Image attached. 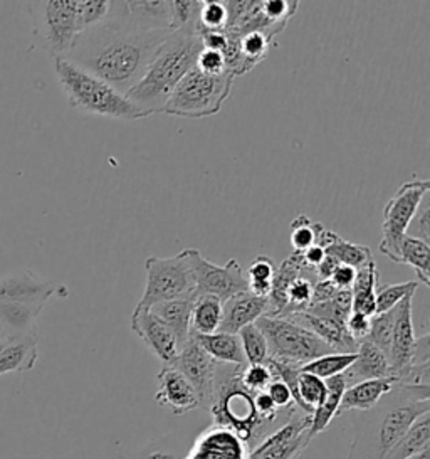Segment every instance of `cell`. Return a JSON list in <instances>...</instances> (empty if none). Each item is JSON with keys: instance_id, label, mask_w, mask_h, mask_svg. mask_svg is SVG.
<instances>
[{"instance_id": "1", "label": "cell", "mask_w": 430, "mask_h": 459, "mask_svg": "<svg viewBox=\"0 0 430 459\" xmlns=\"http://www.w3.org/2000/svg\"><path fill=\"white\" fill-rule=\"evenodd\" d=\"M170 32L136 22L126 2H111L107 19L81 32L66 59L126 96Z\"/></svg>"}, {"instance_id": "2", "label": "cell", "mask_w": 430, "mask_h": 459, "mask_svg": "<svg viewBox=\"0 0 430 459\" xmlns=\"http://www.w3.org/2000/svg\"><path fill=\"white\" fill-rule=\"evenodd\" d=\"M430 412V385L395 384L372 409L355 411L348 459H385L417 419Z\"/></svg>"}, {"instance_id": "3", "label": "cell", "mask_w": 430, "mask_h": 459, "mask_svg": "<svg viewBox=\"0 0 430 459\" xmlns=\"http://www.w3.org/2000/svg\"><path fill=\"white\" fill-rule=\"evenodd\" d=\"M202 49L199 34L190 30L170 32L151 59L143 78L126 93V98L148 117L161 113L178 82L195 68Z\"/></svg>"}, {"instance_id": "4", "label": "cell", "mask_w": 430, "mask_h": 459, "mask_svg": "<svg viewBox=\"0 0 430 459\" xmlns=\"http://www.w3.org/2000/svg\"><path fill=\"white\" fill-rule=\"evenodd\" d=\"M54 71L73 108L125 122L148 118L145 111L138 108L118 90L76 66L66 57H54Z\"/></svg>"}, {"instance_id": "5", "label": "cell", "mask_w": 430, "mask_h": 459, "mask_svg": "<svg viewBox=\"0 0 430 459\" xmlns=\"http://www.w3.org/2000/svg\"><path fill=\"white\" fill-rule=\"evenodd\" d=\"M242 368L237 365L217 364L214 403L211 412L215 426L228 428L245 445L264 428L254 407V394L247 391L241 382Z\"/></svg>"}, {"instance_id": "6", "label": "cell", "mask_w": 430, "mask_h": 459, "mask_svg": "<svg viewBox=\"0 0 430 459\" xmlns=\"http://www.w3.org/2000/svg\"><path fill=\"white\" fill-rule=\"evenodd\" d=\"M234 80L228 73L212 76L194 68L178 82L161 113L180 118H207L217 115L230 96Z\"/></svg>"}, {"instance_id": "7", "label": "cell", "mask_w": 430, "mask_h": 459, "mask_svg": "<svg viewBox=\"0 0 430 459\" xmlns=\"http://www.w3.org/2000/svg\"><path fill=\"white\" fill-rule=\"evenodd\" d=\"M34 36L54 57H66L81 34L78 0L29 2Z\"/></svg>"}, {"instance_id": "8", "label": "cell", "mask_w": 430, "mask_h": 459, "mask_svg": "<svg viewBox=\"0 0 430 459\" xmlns=\"http://www.w3.org/2000/svg\"><path fill=\"white\" fill-rule=\"evenodd\" d=\"M255 326L266 337L269 359L303 367L322 355L336 353L314 333L289 320L264 315Z\"/></svg>"}, {"instance_id": "9", "label": "cell", "mask_w": 430, "mask_h": 459, "mask_svg": "<svg viewBox=\"0 0 430 459\" xmlns=\"http://www.w3.org/2000/svg\"><path fill=\"white\" fill-rule=\"evenodd\" d=\"M145 271L147 286L136 307L151 308L163 301L195 298V281L188 249L172 257H147Z\"/></svg>"}, {"instance_id": "10", "label": "cell", "mask_w": 430, "mask_h": 459, "mask_svg": "<svg viewBox=\"0 0 430 459\" xmlns=\"http://www.w3.org/2000/svg\"><path fill=\"white\" fill-rule=\"evenodd\" d=\"M430 182L427 178H412L405 182L383 209L382 222V241L380 253L389 257L391 263L399 264V253L407 230L416 216L422 199L429 194Z\"/></svg>"}, {"instance_id": "11", "label": "cell", "mask_w": 430, "mask_h": 459, "mask_svg": "<svg viewBox=\"0 0 430 459\" xmlns=\"http://www.w3.org/2000/svg\"><path fill=\"white\" fill-rule=\"evenodd\" d=\"M188 259L195 281V297L211 295L224 303L228 298L247 291V278L236 257L228 259L224 266H217L202 256L199 249H188Z\"/></svg>"}, {"instance_id": "12", "label": "cell", "mask_w": 430, "mask_h": 459, "mask_svg": "<svg viewBox=\"0 0 430 459\" xmlns=\"http://www.w3.org/2000/svg\"><path fill=\"white\" fill-rule=\"evenodd\" d=\"M217 364L219 362H215L209 353L202 351L195 338L190 337L170 365L187 378L188 384L197 392L201 407L211 409L214 403Z\"/></svg>"}, {"instance_id": "13", "label": "cell", "mask_w": 430, "mask_h": 459, "mask_svg": "<svg viewBox=\"0 0 430 459\" xmlns=\"http://www.w3.org/2000/svg\"><path fill=\"white\" fill-rule=\"evenodd\" d=\"M412 303L414 295L405 298L393 308V332L389 360L391 377L397 382H402L405 374L408 372L416 347L417 335L412 320Z\"/></svg>"}, {"instance_id": "14", "label": "cell", "mask_w": 430, "mask_h": 459, "mask_svg": "<svg viewBox=\"0 0 430 459\" xmlns=\"http://www.w3.org/2000/svg\"><path fill=\"white\" fill-rule=\"evenodd\" d=\"M54 295L66 297V286L44 280L30 270L15 271L0 278V301H22L46 305Z\"/></svg>"}, {"instance_id": "15", "label": "cell", "mask_w": 430, "mask_h": 459, "mask_svg": "<svg viewBox=\"0 0 430 459\" xmlns=\"http://www.w3.org/2000/svg\"><path fill=\"white\" fill-rule=\"evenodd\" d=\"M132 330L163 365H170L178 355V343L170 328L150 310L134 307L132 315Z\"/></svg>"}, {"instance_id": "16", "label": "cell", "mask_w": 430, "mask_h": 459, "mask_svg": "<svg viewBox=\"0 0 430 459\" xmlns=\"http://www.w3.org/2000/svg\"><path fill=\"white\" fill-rule=\"evenodd\" d=\"M159 391L155 394V401L160 407L168 409L175 416L187 414L190 411L201 407L197 392L188 384L178 370L172 365H163L159 374Z\"/></svg>"}, {"instance_id": "17", "label": "cell", "mask_w": 430, "mask_h": 459, "mask_svg": "<svg viewBox=\"0 0 430 459\" xmlns=\"http://www.w3.org/2000/svg\"><path fill=\"white\" fill-rule=\"evenodd\" d=\"M247 445L228 428L212 426L202 432L185 459H247Z\"/></svg>"}, {"instance_id": "18", "label": "cell", "mask_w": 430, "mask_h": 459, "mask_svg": "<svg viewBox=\"0 0 430 459\" xmlns=\"http://www.w3.org/2000/svg\"><path fill=\"white\" fill-rule=\"evenodd\" d=\"M268 298L255 297L249 291L228 298L222 303V318L219 332L237 335L244 326L253 325L268 315Z\"/></svg>"}, {"instance_id": "19", "label": "cell", "mask_w": 430, "mask_h": 459, "mask_svg": "<svg viewBox=\"0 0 430 459\" xmlns=\"http://www.w3.org/2000/svg\"><path fill=\"white\" fill-rule=\"evenodd\" d=\"M282 318L306 328L336 353H357L358 351V343L349 337L347 325L314 316L308 311H296V313L286 315Z\"/></svg>"}, {"instance_id": "20", "label": "cell", "mask_w": 430, "mask_h": 459, "mask_svg": "<svg viewBox=\"0 0 430 459\" xmlns=\"http://www.w3.org/2000/svg\"><path fill=\"white\" fill-rule=\"evenodd\" d=\"M38 333L30 332L21 337L7 338L4 349L0 351V376L4 374H24L32 370L38 359Z\"/></svg>"}, {"instance_id": "21", "label": "cell", "mask_w": 430, "mask_h": 459, "mask_svg": "<svg viewBox=\"0 0 430 459\" xmlns=\"http://www.w3.org/2000/svg\"><path fill=\"white\" fill-rule=\"evenodd\" d=\"M314 246H320L326 256L333 257L340 264H347L355 270L365 266L372 261V251L368 246L353 244L340 238L333 230H326L322 222H316V241Z\"/></svg>"}, {"instance_id": "22", "label": "cell", "mask_w": 430, "mask_h": 459, "mask_svg": "<svg viewBox=\"0 0 430 459\" xmlns=\"http://www.w3.org/2000/svg\"><path fill=\"white\" fill-rule=\"evenodd\" d=\"M343 377L347 380V387L363 380L391 377L389 357L368 340H363L358 343L357 360L343 374Z\"/></svg>"}, {"instance_id": "23", "label": "cell", "mask_w": 430, "mask_h": 459, "mask_svg": "<svg viewBox=\"0 0 430 459\" xmlns=\"http://www.w3.org/2000/svg\"><path fill=\"white\" fill-rule=\"evenodd\" d=\"M395 384H397L395 378L387 377L363 380V382L349 385L343 394L338 416L343 412H348V411L355 412V411H368V409L375 407L393 389Z\"/></svg>"}, {"instance_id": "24", "label": "cell", "mask_w": 430, "mask_h": 459, "mask_svg": "<svg viewBox=\"0 0 430 459\" xmlns=\"http://www.w3.org/2000/svg\"><path fill=\"white\" fill-rule=\"evenodd\" d=\"M46 305L22 303V301H0V330L7 338L21 337L34 330L36 320Z\"/></svg>"}, {"instance_id": "25", "label": "cell", "mask_w": 430, "mask_h": 459, "mask_svg": "<svg viewBox=\"0 0 430 459\" xmlns=\"http://www.w3.org/2000/svg\"><path fill=\"white\" fill-rule=\"evenodd\" d=\"M309 270L305 264L301 253H293L288 259H284L281 266L274 271L272 281H271V293H269V311L266 316H281L282 311L286 308V291L289 284L295 281L296 278L305 276Z\"/></svg>"}, {"instance_id": "26", "label": "cell", "mask_w": 430, "mask_h": 459, "mask_svg": "<svg viewBox=\"0 0 430 459\" xmlns=\"http://www.w3.org/2000/svg\"><path fill=\"white\" fill-rule=\"evenodd\" d=\"M192 305H194V298H188V299L163 301L150 308L163 324L170 328L178 343V349H182L192 335Z\"/></svg>"}, {"instance_id": "27", "label": "cell", "mask_w": 430, "mask_h": 459, "mask_svg": "<svg viewBox=\"0 0 430 459\" xmlns=\"http://www.w3.org/2000/svg\"><path fill=\"white\" fill-rule=\"evenodd\" d=\"M190 337L195 338V342L201 345L202 351L209 353L219 364L237 365V367L247 365L244 351H242L241 340L237 335L215 332L211 335L192 333Z\"/></svg>"}, {"instance_id": "28", "label": "cell", "mask_w": 430, "mask_h": 459, "mask_svg": "<svg viewBox=\"0 0 430 459\" xmlns=\"http://www.w3.org/2000/svg\"><path fill=\"white\" fill-rule=\"evenodd\" d=\"M378 268L375 261H368L365 266L357 270L355 283L351 286L353 295V313H360L365 316L376 315V288H378Z\"/></svg>"}, {"instance_id": "29", "label": "cell", "mask_w": 430, "mask_h": 459, "mask_svg": "<svg viewBox=\"0 0 430 459\" xmlns=\"http://www.w3.org/2000/svg\"><path fill=\"white\" fill-rule=\"evenodd\" d=\"M326 399L311 416L309 432L311 436H318L320 432L326 431V428L331 424V420L338 416L340 404L343 399V394L347 391V380L341 376L326 378Z\"/></svg>"}, {"instance_id": "30", "label": "cell", "mask_w": 430, "mask_h": 459, "mask_svg": "<svg viewBox=\"0 0 430 459\" xmlns=\"http://www.w3.org/2000/svg\"><path fill=\"white\" fill-rule=\"evenodd\" d=\"M427 449H430V412L417 419L385 459H410Z\"/></svg>"}, {"instance_id": "31", "label": "cell", "mask_w": 430, "mask_h": 459, "mask_svg": "<svg viewBox=\"0 0 430 459\" xmlns=\"http://www.w3.org/2000/svg\"><path fill=\"white\" fill-rule=\"evenodd\" d=\"M128 13L136 22L147 28L174 30L172 26V2L168 0H136L126 2Z\"/></svg>"}, {"instance_id": "32", "label": "cell", "mask_w": 430, "mask_h": 459, "mask_svg": "<svg viewBox=\"0 0 430 459\" xmlns=\"http://www.w3.org/2000/svg\"><path fill=\"white\" fill-rule=\"evenodd\" d=\"M222 318V301L211 295L194 298L192 305V333L211 335L219 332Z\"/></svg>"}, {"instance_id": "33", "label": "cell", "mask_w": 430, "mask_h": 459, "mask_svg": "<svg viewBox=\"0 0 430 459\" xmlns=\"http://www.w3.org/2000/svg\"><path fill=\"white\" fill-rule=\"evenodd\" d=\"M399 264H407L414 268L417 283L430 286V247L429 244L422 243L416 238L405 236L400 244Z\"/></svg>"}, {"instance_id": "34", "label": "cell", "mask_w": 430, "mask_h": 459, "mask_svg": "<svg viewBox=\"0 0 430 459\" xmlns=\"http://www.w3.org/2000/svg\"><path fill=\"white\" fill-rule=\"evenodd\" d=\"M326 399V382L322 378L311 376L308 372H299L297 376V409L305 414L313 412Z\"/></svg>"}, {"instance_id": "35", "label": "cell", "mask_w": 430, "mask_h": 459, "mask_svg": "<svg viewBox=\"0 0 430 459\" xmlns=\"http://www.w3.org/2000/svg\"><path fill=\"white\" fill-rule=\"evenodd\" d=\"M311 441H313V436L308 429L293 441H288L282 445H257L253 451H249L247 459H297L305 453V449L308 447Z\"/></svg>"}, {"instance_id": "36", "label": "cell", "mask_w": 430, "mask_h": 459, "mask_svg": "<svg viewBox=\"0 0 430 459\" xmlns=\"http://www.w3.org/2000/svg\"><path fill=\"white\" fill-rule=\"evenodd\" d=\"M355 360L357 353H328L309 364L303 365L301 372H308L311 376L326 380L345 374Z\"/></svg>"}, {"instance_id": "37", "label": "cell", "mask_w": 430, "mask_h": 459, "mask_svg": "<svg viewBox=\"0 0 430 459\" xmlns=\"http://www.w3.org/2000/svg\"><path fill=\"white\" fill-rule=\"evenodd\" d=\"M274 263L268 256H257L247 270V291L255 297L269 298L271 281L274 276Z\"/></svg>"}, {"instance_id": "38", "label": "cell", "mask_w": 430, "mask_h": 459, "mask_svg": "<svg viewBox=\"0 0 430 459\" xmlns=\"http://www.w3.org/2000/svg\"><path fill=\"white\" fill-rule=\"evenodd\" d=\"M237 337L241 340L242 351L247 365L264 364L268 360V342L255 324L244 326Z\"/></svg>"}, {"instance_id": "39", "label": "cell", "mask_w": 430, "mask_h": 459, "mask_svg": "<svg viewBox=\"0 0 430 459\" xmlns=\"http://www.w3.org/2000/svg\"><path fill=\"white\" fill-rule=\"evenodd\" d=\"M201 0H174L172 2V26L174 30H190L199 34Z\"/></svg>"}, {"instance_id": "40", "label": "cell", "mask_w": 430, "mask_h": 459, "mask_svg": "<svg viewBox=\"0 0 430 459\" xmlns=\"http://www.w3.org/2000/svg\"><path fill=\"white\" fill-rule=\"evenodd\" d=\"M417 281L407 283L383 284L376 288V313L393 310L407 297L416 295Z\"/></svg>"}, {"instance_id": "41", "label": "cell", "mask_w": 430, "mask_h": 459, "mask_svg": "<svg viewBox=\"0 0 430 459\" xmlns=\"http://www.w3.org/2000/svg\"><path fill=\"white\" fill-rule=\"evenodd\" d=\"M313 284L314 281L309 280V276H299L296 278L293 283L289 284L288 291H286V308L281 313V316L276 318H282L286 315H291L296 311H305L311 303V295H313Z\"/></svg>"}, {"instance_id": "42", "label": "cell", "mask_w": 430, "mask_h": 459, "mask_svg": "<svg viewBox=\"0 0 430 459\" xmlns=\"http://www.w3.org/2000/svg\"><path fill=\"white\" fill-rule=\"evenodd\" d=\"M391 332H393V310L376 313L370 320V332L365 340L374 343L378 351H383L387 357H390Z\"/></svg>"}, {"instance_id": "43", "label": "cell", "mask_w": 430, "mask_h": 459, "mask_svg": "<svg viewBox=\"0 0 430 459\" xmlns=\"http://www.w3.org/2000/svg\"><path fill=\"white\" fill-rule=\"evenodd\" d=\"M269 44L271 41L261 32H251L242 36L241 55L247 73H251L266 57Z\"/></svg>"}, {"instance_id": "44", "label": "cell", "mask_w": 430, "mask_h": 459, "mask_svg": "<svg viewBox=\"0 0 430 459\" xmlns=\"http://www.w3.org/2000/svg\"><path fill=\"white\" fill-rule=\"evenodd\" d=\"M226 2H203L199 14V36L203 32H217L228 28Z\"/></svg>"}, {"instance_id": "45", "label": "cell", "mask_w": 430, "mask_h": 459, "mask_svg": "<svg viewBox=\"0 0 430 459\" xmlns=\"http://www.w3.org/2000/svg\"><path fill=\"white\" fill-rule=\"evenodd\" d=\"M111 2L107 0H78V24L81 32L103 22L109 14Z\"/></svg>"}, {"instance_id": "46", "label": "cell", "mask_w": 430, "mask_h": 459, "mask_svg": "<svg viewBox=\"0 0 430 459\" xmlns=\"http://www.w3.org/2000/svg\"><path fill=\"white\" fill-rule=\"evenodd\" d=\"M316 241V222L305 214L296 217L291 222V244L295 253H305Z\"/></svg>"}, {"instance_id": "47", "label": "cell", "mask_w": 430, "mask_h": 459, "mask_svg": "<svg viewBox=\"0 0 430 459\" xmlns=\"http://www.w3.org/2000/svg\"><path fill=\"white\" fill-rule=\"evenodd\" d=\"M272 380H274V377H272V374H271V370H269L266 364L245 365L242 368V385L251 394L266 391Z\"/></svg>"}, {"instance_id": "48", "label": "cell", "mask_w": 430, "mask_h": 459, "mask_svg": "<svg viewBox=\"0 0 430 459\" xmlns=\"http://www.w3.org/2000/svg\"><path fill=\"white\" fill-rule=\"evenodd\" d=\"M407 236L416 238L422 243L430 244V199L429 194L422 199L417 209L416 216L412 219Z\"/></svg>"}, {"instance_id": "49", "label": "cell", "mask_w": 430, "mask_h": 459, "mask_svg": "<svg viewBox=\"0 0 430 459\" xmlns=\"http://www.w3.org/2000/svg\"><path fill=\"white\" fill-rule=\"evenodd\" d=\"M261 9L269 21L288 24V21L297 13L299 2L297 0H264L261 4Z\"/></svg>"}, {"instance_id": "50", "label": "cell", "mask_w": 430, "mask_h": 459, "mask_svg": "<svg viewBox=\"0 0 430 459\" xmlns=\"http://www.w3.org/2000/svg\"><path fill=\"white\" fill-rule=\"evenodd\" d=\"M195 68L202 71V73H205V74H212V76L228 73L226 59H224L222 53L211 51V49H202L201 55L197 57Z\"/></svg>"}, {"instance_id": "51", "label": "cell", "mask_w": 430, "mask_h": 459, "mask_svg": "<svg viewBox=\"0 0 430 459\" xmlns=\"http://www.w3.org/2000/svg\"><path fill=\"white\" fill-rule=\"evenodd\" d=\"M266 394L269 395V399L272 401V404L276 405L278 409H295V403H293V394L289 391V387L274 378L266 389Z\"/></svg>"}, {"instance_id": "52", "label": "cell", "mask_w": 430, "mask_h": 459, "mask_svg": "<svg viewBox=\"0 0 430 459\" xmlns=\"http://www.w3.org/2000/svg\"><path fill=\"white\" fill-rule=\"evenodd\" d=\"M370 316H365L360 313H353L348 316L347 320V332L349 333V337L353 338L357 343L363 342L365 338L368 337V332H370Z\"/></svg>"}, {"instance_id": "53", "label": "cell", "mask_w": 430, "mask_h": 459, "mask_svg": "<svg viewBox=\"0 0 430 459\" xmlns=\"http://www.w3.org/2000/svg\"><path fill=\"white\" fill-rule=\"evenodd\" d=\"M355 276H357L355 268L347 264H338L330 281L335 284L336 290H351V286L355 283Z\"/></svg>"}, {"instance_id": "54", "label": "cell", "mask_w": 430, "mask_h": 459, "mask_svg": "<svg viewBox=\"0 0 430 459\" xmlns=\"http://www.w3.org/2000/svg\"><path fill=\"white\" fill-rule=\"evenodd\" d=\"M336 286L330 280H316L313 284V295H311V303L309 305H316L328 301L336 295Z\"/></svg>"}, {"instance_id": "55", "label": "cell", "mask_w": 430, "mask_h": 459, "mask_svg": "<svg viewBox=\"0 0 430 459\" xmlns=\"http://www.w3.org/2000/svg\"><path fill=\"white\" fill-rule=\"evenodd\" d=\"M201 41L203 49L224 53V49H226V46H228V34H226V30L203 32V34H201Z\"/></svg>"}, {"instance_id": "56", "label": "cell", "mask_w": 430, "mask_h": 459, "mask_svg": "<svg viewBox=\"0 0 430 459\" xmlns=\"http://www.w3.org/2000/svg\"><path fill=\"white\" fill-rule=\"evenodd\" d=\"M301 256H303V261H305V264L308 266L309 270L314 271V268L322 263L326 255H324V251L320 246H311L305 253H301Z\"/></svg>"}, {"instance_id": "57", "label": "cell", "mask_w": 430, "mask_h": 459, "mask_svg": "<svg viewBox=\"0 0 430 459\" xmlns=\"http://www.w3.org/2000/svg\"><path fill=\"white\" fill-rule=\"evenodd\" d=\"M338 264H340V263L335 261L333 257L324 256L322 263L314 268V276H316V280H330Z\"/></svg>"}, {"instance_id": "58", "label": "cell", "mask_w": 430, "mask_h": 459, "mask_svg": "<svg viewBox=\"0 0 430 459\" xmlns=\"http://www.w3.org/2000/svg\"><path fill=\"white\" fill-rule=\"evenodd\" d=\"M150 459H175L174 456H170V455H161V453H153Z\"/></svg>"}, {"instance_id": "59", "label": "cell", "mask_w": 430, "mask_h": 459, "mask_svg": "<svg viewBox=\"0 0 430 459\" xmlns=\"http://www.w3.org/2000/svg\"><path fill=\"white\" fill-rule=\"evenodd\" d=\"M410 459H430V449H427V451H424V453H420V455H417V456Z\"/></svg>"}, {"instance_id": "60", "label": "cell", "mask_w": 430, "mask_h": 459, "mask_svg": "<svg viewBox=\"0 0 430 459\" xmlns=\"http://www.w3.org/2000/svg\"><path fill=\"white\" fill-rule=\"evenodd\" d=\"M5 342H7V338H4V340H0V351L4 349V345H5Z\"/></svg>"}, {"instance_id": "61", "label": "cell", "mask_w": 430, "mask_h": 459, "mask_svg": "<svg viewBox=\"0 0 430 459\" xmlns=\"http://www.w3.org/2000/svg\"><path fill=\"white\" fill-rule=\"evenodd\" d=\"M4 338H7V337H5V335H4V333H2V330H0V340H4Z\"/></svg>"}]
</instances>
